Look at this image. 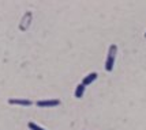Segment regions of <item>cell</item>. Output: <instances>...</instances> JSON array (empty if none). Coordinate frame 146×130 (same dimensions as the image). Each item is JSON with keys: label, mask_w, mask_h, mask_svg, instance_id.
Segmentation results:
<instances>
[{"label": "cell", "mask_w": 146, "mask_h": 130, "mask_svg": "<svg viewBox=\"0 0 146 130\" xmlns=\"http://www.w3.org/2000/svg\"><path fill=\"white\" fill-rule=\"evenodd\" d=\"M116 45H112L109 48L108 52V57H107V61H105V71L111 72L113 69V64H115V56H116Z\"/></svg>", "instance_id": "6da1fadb"}, {"label": "cell", "mask_w": 146, "mask_h": 130, "mask_svg": "<svg viewBox=\"0 0 146 130\" xmlns=\"http://www.w3.org/2000/svg\"><path fill=\"white\" fill-rule=\"evenodd\" d=\"M60 105L59 99H44V100H37L36 106L40 108H51V107H56Z\"/></svg>", "instance_id": "7a4b0ae2"}, {"label": "cell", "mask_w": 146, "mask_h": 130, "mask_svg": "<svg viewBox=\"0 0 146 130\" xmlns=\"http://www.w3.org/2000/svg\"><path fill=\"white\" fill-rule=\"evenodd\" d=\"M10 105H15V106H32L33 102L29 99H19V98H15V99H10L8 100Z\"/></svg>", "instance_id": "3957f363"}, {"label": "cell", "mask_w": 146, "mask_h": 130, "mask_svg": "<svg viewBox=\"0 0 146 130\" xmlns=\"http://www.w3.org/2000/svg\"><path fill=\"white\" fill-rule=\"evenodd\" d=\"M97 76H98V74L96 73V72H92V73H89L88 76H85V77L82 79V84L85 87L89 86V84H92V83H93V81L97 79Z\"/></svg>", "instance_id": "277c9868"}, {"label": "cell", "mask_w": 146, "mask_h": 130, "mask_svg": "<svg viewBox=\"0 0 146 130\" xmlns=\"http://www.w3.org/2000/svg\"><path fill=\"white\" fill-rule=\"evenodd\" d=\"M83 92H85V86L81 83V84L76 86V89H75V98L76 99H81L83 96Z\"/></svg>", "instance_id": "5b68a950"}, {"label": "cell", "mask_w": 146, "mask_h": 130, "mask_svg": "<svg viewBox=\"0 0 146 130\" xmlns=\"http://www.w3.org/2000/svg\"><path fill=\"white\" fill-rule=\"evenodd\" d=\"M27 127L30 130H45V129H42L41 126H38L37 123H34V122H29V123H27Z\"/></svg>", "instance_id": "8992f818"}, {"label": "cell", "mask_w": 146, "mask_h": 130, "mask_svg": "<svg viewBox=\"0 0 146 130\" xmlns=\"http://www.w3.org/2000/svg\"><path fill=\"white\" fill-rule=\"evenodd\" d=\"M145 38H146V33H145Z\"/></svg>", "instance_id": "52a82bcc"}]
</instances>
